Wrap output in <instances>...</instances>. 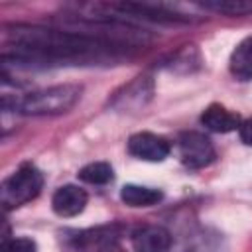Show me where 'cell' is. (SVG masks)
<instances>
[{
  "label": "cell",
  "instance_id": "6da1fadb",
  "mask_svg": "<svg viewBox=\"0 0 252 252\" xmlns=\"http://www.w3.org/2000/svg\"><path fill=\"white\" fill-rule=\"evenodd\" d=\"M6 41L14 53L2 55V61L18 67L35 65H87L120 57L124 49L98 41L94 37L43 26L16 24L6 28Z\"/></svg>",
  "mask_w": 252,
  "mask_h": 252
},
{
  "label": "cell",
  "instance_id": "7a4b0ae2",
  "mask_svg": "<svg viewBox=\"0 0 252 252\" xmlns=\"http://www.w3.org/2000/svg\"><path fill=\"white\" fill-rule=\"evenodd\" d=\"M83 87L73 83L32 91L18 98V112L28 116H55L69 112L81 98Z\"/></svg>",
  "mask_w": 252,
  "mask_h": 252
},
{
  "label": "cell",
  "instance_id": "3957f363",
  "mask_svg": "<svg viewBox=\"0 0 252 252\" xmlns=\"http://www.w3.org/2000/svg\"><path fill=\"white\" fill-rule=\"evenodd\" d=\"M43 187V173L33 163H22L0 187V201L6 211L18 209L39 195Z\"/></svg>",
  "mask_w": 252,
  "mask_h": 252
},
{
  "label": "cell",
  "instance_id": "277c9868",
  "mask_svg": "<svg viewBox=\"0 0 252 252\" xmlns=\"http://www.w3.org/2000/svg\"><path fill=\"white\" fill-rule=\"evenodd\" d=\"M156 83L150 75H138L128 85L118 89L110 98V108L116 112H140L154 98Z\"/></svg>",
  "mask_w": 252,
  "mask_h": 252
},
{
  "label": "cell",
  "instance_id": "5b68a950",
  "mask_svg": "<svg viewBox=\"0 0 252 252\" xmlns=\"http://www.w3.org/2000/svg\"><path fill=\"white\" fill-rule=\"evenodd\" d=\"M181 163L189 169L207 167L215 159V148L211 140L201 132H183L177 140Z\"/></svg>",
  "mask_w": 252,
  "mask_h": 252
},
{
  "label": "cell",
  "instance_id": "8992f818",
  "mask_svg": "<svg viewBox=\"0 0 252 252\" xmlns=\"http://www.w3.org/2000/svg\"><path fill=\"white\" fill-rule=\"evenodd\" d=\"M171 152V144L158 134L138 132L128 140V154L144 161H163Z\"/></svg>",
  "mask_w": 252,
  "mask_h": 252
},
{
  "label": "cell",
  "instance_id": "52a82bcc",
  "mask_svg": "<svg viewBox=\"0 0 252 252\" xmlns=\"http://www.w3.org/2000/svg\"><path fill=\"white\" fill-rule=\"evenodd\" d=\"M130 244L134 252H169L173 236L161 224H142L132 230Z\"/></svg>",
  "mask_w": 252,
  "mask_h": 252
},
{
  "label": "cell",
  "instance_id": "ba28073f",
  "mask_svg": "<svg viewBox=\"0 0 252 252\" xmlns=\"http://www.w3.org/2000/svg\"><path fill=\"white\" fill-rule=\"evenodd\" d=\"M179 252H226V240L215 228L195 226L181 238Z\"/></svg>",
  "mask_w": 252,
  "mask_h": 252
},
{
  "label": "cell",
  "instance_id": "9c48e42d",
  "mask_svg": "<svg viewBox=\"0 0 252 252\" xmlns=\"http://www.w3.org/2000/svg\"><path fill=\"white\" fill-rule=\"evenodd\" d=\"M87 201H89L87 191L81 189L79 185H71L69 183V185H61L53 193L51 209H53L55 215L69 219V217H77L79 213H83L85 207H87Z\"/></svg>",
  "mask_w": 252,
  "mask_h": 252
},
{
  "label": "cell",
  "instance_id": "30bf717a",
  "mask_svg": "<svg viewBox=\"0 0 252 252\" xmlns=\"http://www.w3.org/2000/svg\"><path fill=\"white\" fill-rule=\"evenodd\" d=\"M201 124L211 132L226 134L240 128V116L236 112H230L222 104H209L201 114Z\"/></svg>",
  "mask_w": 252,
  "mask_h": 252
},
{
  "label": "cell",
  "instance_id": "8fae6325",
  "mask_svg": "<svg viewBox=\"0 0 252 252\" xmlns=\"http://www.w3.org/2000/svg\"><path fill=\"white\" fill-rule=\"evenodd\" d=\"M228 69L234 79L250 81L252 79V35L244 37L230 53Z\"/></svg>",
  "mask_w": 252,
  "mask_h": 252
},
{
  "label": "cell",
  "instance_id": "7c38bea8",
  "mask_svg": "<svg viewBox=\"0 0 252 252\" xmlns=\"http://www.w3.org/2000/svg\"><path fill=\"white\" fill-rule=\"evenodd\" d=\"M120 199L128 207H152V205H158L163 199V191L156 189V187L128 183L120 189Z\"/></svg>",
  "mask_w": 252,
  "mask_h": 252
},
{
  "label": "cell",
  "instance_id": "4fadbf2b",
  "mask_svg": "<svg viewBox=\"0 0 252 252\" xmlns=\"http://www.w3.org/2000/svg\"><path fill=\"white\" fill-rule=\"evenodd\" d=\"M197 6L224 16L252 14V0H207V2H197Z\"/></svg>",
  "mask_w": 252,
  "mask_h": 252
},
{
  "label": "cell",
  "instance_id": "5bb4252c",
  "mask_svg": "<svg viewBox=\"0 0 252 252\" xmlns=\"http://www.w3.org/2000/svg\"><path fill=\"white\" fill-rule=\"evenodd\" d=\"M79 179L91 185H106L114 179V169L108 161H93L79 169Z\"/></svg>",
  "mask_w": 252,
  "mask_h": 252
},
{
  "label": "cell",
  "instance_id": "9a60e30c",
  "mask_svg": "<svg viewBox=\"0 0 252 252\" xmlns=\"http://www.w3.org/2000/svg\"><path fill=\"white\" fill-rule=\"evenodd\" d=\"M2 252H37V246L28 236H14V238H4Z\"/></svg>",
  "mask_w": 252,
  "mask_h": 252
},
{
  "label": "cell",
  "instance_id": "2e32d148",
  "mask_svg": "<svg viewBox=\"0 0 252 252\" xmlns=\"http://www.w3.org/2000/svg\"><path fill=\"white\" fill-rule=\"evenodd\" d=\"M238 134H240V140H242L246 146H252V118H248V120L240 122Z\"/></svg>",
  "mask_w": 252,
  "mask_h": 252
}]
</instances>
